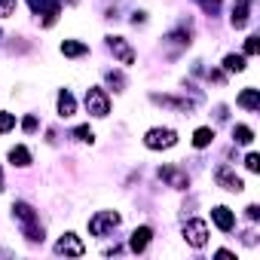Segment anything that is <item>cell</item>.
Masks as SVG:
<instances>
[{"label": "cell", "instance_id": "cell-1", "mask_svg": "<svg viewBox=\"0 0 260 260\" xmlns=\"http://www.w3.org/2000/svg\"><path fill=\"white\" fill-rule=\"evenodd\" d=\"M175 144H178L175 128H150V132L144 135V147H150V150H169Z\"/></svg>", "mask_w": 260, "mask_h": 260}, {"label": "cell", "instance_id": "cell-2", "mask_svg": "<svg viewBox=\"0 0 260 260\" xmlns=\"http://www.w3.org/2000/svg\"><path fill=\"white\" fill-rule=\"evenodd\" d=\"M86 107H89L92 116H107V113H110V98H107V92H104V89H89V92H86Z\"/></svg>", "mask_w": 260, "mask_h": 260}, {"label": "cell", "instance_id": "cell-3", "mask_svg": "<svg viewBox=\"0 0 260 260\" xmlns=\"http://www.w3.org/2000/svg\"><path fill=\"white\" fill-rule=\"evenodd\" d=\"M119 223V214L116 211H101V214H95L92 220H89V233L92 236H104L107 230H113Z\"/></svg>", "mask_w": 260, "mask_h": 260}, {"label": "cell", "instance_id": "cell-4", "mask_svg": "<svg viewBox=\"0 0 260 260\" xmlns=\"http://www.w3.org/2000/svg\"><path fill=\"white\" fill-rule=\"evenodd\" d=\"M184 239H187V245L202 248V245L208 242V226H205V220H190V223L184 226Z\"/></svg>", "mask_w": 260, "mask_h": 260}, {"label": "cell", "instance_id": "cell-5", "mask_svg": "<svg viewBox=\"0 0 260 260\" xmlns=\"http://www.w3.org/2000/svg\"><path fill=\"white\" fill-rule=\"evenodd\" d=\"M159 178H162L169 187H175V190H187V184H190V178H187L181 169H175V166H162V169H159Z\"/></svg>", "mask_w": 260, "mask_h": 260}, {"label": "cell", "instance_id": "cell-6", "mask_svg": "<svg viewBox=\"0 0 260 260\" xmlns=\"http://www.w3.org/2000/svg\"><path fill=\"white\" fill-rule=\"evenodd\" d=\"M214 181H217V184H220L223 190H230V193H239V190L245 187V184H242V178H239V175H236L233 169H226V166H220V169H217Z\"/></svg>", "mask_w": 260, "mask_h": 260}, {"label": "cell", "instance_id": "cell-7", "mask_svg": "<svg viewBox=\"0 0 260 260\" xmlns=\"http://www.w3.org/2000/svg\"><path fill=\"white\" fill-rule=\"evenodd\" d=\"M86 251V245L74 236V233H68V236H61L58 242H55V254H71V257H80Z\"/></svg>", "mask_w": 260, "mask_h": 260}, {"label": "cell", "instance_id": "cell-8", "mask_svg": "<svg viewBox=\"0 0 260 260\" xmlns=\"http://www.w3.org/2000/svg\"><path fill=\"white\" fill-rule=\"evenodd\" d=\"M107 46H110V52H113L122 64H132V61H135V52L128 49V43H125L122 37H110V40H107Z\"/></svg>", "mask_w": 260, "mask_h": 260}, {"label": "cell", "instance_id": "cell-9", "mask_svg": "<svg viewBox=\"0 0 260 260\" xmlns=\"http://www.w3.org/2000/svg\"><path fill=\"white\" fill-rule=\"evenodd\" d=\"M211 220H214V223H217L223 233H230V230H233V223H236L233 211H230V208H223V205H217V208L211 211Z\"/></svg>", "mask_w": 260, "mask_h": 260}, {"label": "cell", "instance_id": "cell-10", "mask_svg": "<svg viewBox=\"0 0 260 260\" xmlns=\"http://www.w3.org/2000/svg\"><path fill=\"white\" fill-rule=\"evenodd\" d=\"M150 239H153V230H150V226H138V230L132 233V251H144V248L150 245Z\"/></svg>", "mask_w": 260, "mask_h": 260}, {"label": "cell", "instance_id": "cell-11", "mask_svg": "<svg viewBox=\"0 0 260 260\" xmlns=\"http://www.w3.org/2000/svg\"><path fill=\"white\" fill-rule=\"evenodd\" d=\"M248 25V0H236L233 7V28H245Z\"/></svg>", "mask_w": 260, "mask_h": 260}, {"label": "cell", "instance_id": "cell-12", "mask_svg": "<svg viewBox=\"0 0 260 260\" xmlns=\"http://www.w3.org/2000/svg\"><path fill=\"white\" fill-rule=\"evenodd\" d=\"M13 211H16V217H19L25 226H31V223H34V208H31L28 202H16V205H13Z\"/></svg>", "mask_w": 260, "mask_h": 260}, {"label": "cell", "instance_id": "cell-13", "mask_svg": "<svg viewBox=\"0 0 260 260\" xmlns=\"http://www.w3.org/2000/svg\"><path fill=\"white\" fill-rule=\"evenodd\" d=\"M214 141V128H196V135H193V147H208Z\"/></svg>", "mask_w": 260, "mask_h": 260}, {"label": "cell", "instance_id": "cell-14", "mask_svg": "<svg viewBox=\"0 0 260 260\" xmlns=\"http://www.w3.org/2000/svg\"><path fill=\"white\" fill-rule=\"evenodd\" d=\"M239 104L248 107V110H257V107H260V95H257V89H245V92L239 95Z\"/></svg>", "mask_w": 260, "mask_h": 260}, {"label": "cell", "instance_id": "cell-15", "mask_svg": "<svg viewBox=\"0 0 260 260\" xmlns=\"http://www.w3.org/2000/svg\"><path fill=\"white\" fill-rule=\"evenodd\" d=\"M61 52H64V55H71V58H77V55H86L89 49H86V43H77V40H64V43H61Z\"/></svg>", "mask_w": 260, "mask_h": 260}, {"label": "cell", "instance_id": "cell-16", "mask_svg": "<svg viewBox=\"0 0 260 260\" xmlns=\"http://www.w3.org/2000/svg\"><path fill=\"white\" fill-rule=\"evenodd\" d=\"M74 107H77V104H74V95H71V92H61V95H58V113H61V116H74Z\"/></svg>", "mask_w": 260, "mask_h": 260}, {"label": "cell", "instance_id": "cell-17", "mask_svg": "<svg viewBox=\"0 0 260 260\" xmlns=\"http://www.w3.org/2000/svg\"><path fill=\"white\" fill-rule=\"evenodd\" d=\"M10 159H13V166H22V169L31 166V153H28L25 147H13V150H10Z\"/></svg>", "mask_w": 260, "mask_h": 260}, {"label": "cell", "instance_id": "cell-18", "mask_svg": "<svg viewBox=\"0 0 260 260\" xmlns=\"http://www.w3.org/2000/svg\"><path fill=\"white\" fill-rule=\"evenodd\" d=\"M233 138H236V144H251L254 141V132H251L248 125H236L233 128Z\"/></svg>", "mask_w": 260, "mask_h": 260}, {"label": "cell", "instance_id": "cell-19", "mask_svg": "<svg viewBox=\"0 0 260 260\" xmlns=\"http://www.w3.org/2000/svg\"><path fill=\"white\" fill-rule=\"evenodd\" d=\"M223 68H226L230 74L245 71V55H226V58H223Z\"/></svg>", "mask_w": 260, "mask_h": 260}, {"label": "cell", "instance_id": "cell-20", "mask_svg": "<svg viewBox=\"0 0 260 260\" xmlns=\"http://www.w3.org/2000/svg\"><path fill=\"white\" fill-rule=\"evenodd\" d=\"M28 4H31V10H46V13H52V10H58V4H52V0H28Z\"/></svg>", "mask_w": 260, "mask_h": 260}, {"label": "cell", "instance_id": "cell-21", "mask_svg": "<svg viewBox=\"0 0 260 260\" xmlns=\"http://www.w3.org/2000/svg\"><path fill=\"white\" fill-rule=\"evenodd\" d=\"M13 125H16V116H13V113H0V135L10 132Z\"/></svg>", "mask_w": 260, "mask_h": 260}, {"label": "cell", "instance_id": "cell-22", "mask_svg": "<svg viewBox=\"0 0 260 260\" xmlns=\"http://www.w3.org/2000/svg\"><path fill=\"white\" fill-rule=\"evenodd\" d=\"M199 7H202L208 16H217V10H220V0H199Z\"/></svg>", "mask_w": 260, "mask_h": 260}, {"label": "cell", "instance_id": "cell-23", "mask_svg": "<svg viewBox=\"0 0 260 260\" xmlns=\"http://www.w3.org/2000/svg\"><path fill=\"white\" fill-rule=\"evenodd\" d=\"M16 13V0H0V19H7Z\"/></svg>", "mask_w": 260, "mask_h": 260}, {"label": "cell", "instance_id": "cell-24", "mask_svg": "<svg viewBox=\"0 0 260 260\" xmlns=\"http://www.w3.org/2000/svg\"><path fill=\"white\" fill-rule=\"evenodd\" d=\"M80 141H92V128L89 125H77V132H74Z\"/></svg>", "mask_w": 260, "mask_h": 260}, {"label": "cell", "instance_id": "cell-25", "mask_svg": "<svg viewBox=\"0 0 260 260\" xmlns=\"http://www.w3.org/2000/svg\"><path fill=\"white\" fill-rule=\"evenodd\" d=\"M245 166H248V172H257V169H260V156H257V153H248Z\"/></svg>", "mask_w": 260, "mask_h": 260}, {"label": "cell", "instance_id": "cell-26", "mask_svg": "<svg viewBox=\"0 0 260 260\" xmlns=\"http://www.w3.org/2000/svg\"><path fill=\"white\" fill-rule=\"evenodd\" d=\"M107 83H110V86H119V89L125 86V80H122V74H113V71L107 74Z\"/></svg>", "mask_w": 260, "mask_h": 260}, {"label": "cell", "instance_id": "cell-27", "mask_svg": "<svg viewBox=\"0 0 260 260\" xmlns=\"http://www.w3.org/2000/svg\"><path fill=\"white\" fill-rule=\"evenodd\" d=\"M25 132H34V128H37V116H25Z\"/></svg>", "mask_w": 260, "mask_h": 260}, {"label": "cell", "instance_id": "cell-28", "mask_svg": "<svg viewBox=\"0 0 260 260\" xmlns=\"http://www.w3.org/2000/svg\"><path fill=\"white\" fill-rule=\"evenodd\" d=\"M245 52H248V55H254V52H257V37H248V43H245Z\"/></svg>", "mask_w": 260, "mask_h": 260}, {"label": "cell", "instance_id": "cell-29", "mask_svg": "<svg viewBox=\"0 0 260 260\" xmlns=\"http://www.w3.org/2000/svg\"><path fill=\"white\" fill-rule=\"evenodd\" d=\"M0 190H4V175H0Z\"/></svg>", "mask_w": 260, "mask_h": 260}]
</instances>
